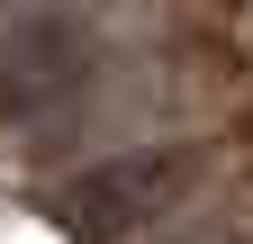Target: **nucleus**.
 Instances as JSON below:
<instances>
[{
	"instance_id": "f03ea898",
	"label": "nucleus",
	"mask_w": 253,
	"mask_h": 244,
	"mask_svg": "<svg viewBox=\"0 0 253 244\" xmlns=\"http://www.w3.org/2000/svg\"><path fill=\"white\" fill-rule=\"evenodd\" d=\"M90 64H100V45L82 18H63V9L18 18L0 37V118H54L63 100H82Z\"/></svg>"
},
{
	"instance_id": "f257e3e1",
	"label": "nucleus",
	"mask_w": 253,
	"mask_h": 244,
	"mask_svg": "<svg viewBox=\"0 0 253 244\" xmlns=\"http://www.w3.org/2000/svg\"><path fill=\"white\" fill-rule=\"evenodd\" d=\"M190 181H199V154H190V145H145V154H109V163L73 172L45 199V217L73 244H126L154 217H172V208L190 199Z\"/></svg>"
}]
</instances>
